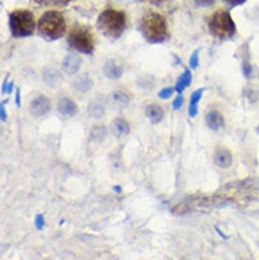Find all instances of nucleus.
Instances as JSON below:
<instances>
[{
    "instance_id": "5",
    "label": "nucleus",
    "mask_w": 259,
    "mask_h": 260,
    "mask_svg": "<svg viewBox=\"0 0 259 260\" xmlns=\"http://www.w3.org/2000/svg\"><path fill=\"white\" fill-rule=\"evenodd\" d=\"M9 28L13 37H28L35 31L37 23L33 11L27 9H16L9 14Z\"/></svg>"
},
{
    "instance_id": "15",
    "label": "nucleus",
    "mask_w": 259,
    "mask_h": 260,
    "mask_svg": "<svg viewBox=\"0 0 259 260\" xmlns=\"http://www.w3.org/2000/svg\"><path fill=\"white\" fill-rule=\"evenodd\" d=\"M109 130L115 137H123L129 134L130 123L125 118H115L109 126Z\"/></svg>"
},
{
    "instance_id": "27",
    "label": "nucleus",
    "mask_w": 259,
    "mask_h": 260,
    "mask_svg": "<svg viewBox=\"0 0 259 260\" xmlns=\"http://www.w3.org/2000/svg\"><path fill=\"white\" fill-rule=\"evenodd\" d=\"M14 87V84L13 82H9L7 84V81H4L3 82V88H1V91H3V94H10L11 92V89Z\"/></svg>"
},
{
    "instance_id": "30",
    "label": "nucleus",
    "mask_w": 259,
    "mask_h": 260,
    "mask_svg": "<svg viewBox=\"0 0 259 260\" xmlns=\"http://www.w3.org/2000/svg\"><path fill=\"white\" fill-rule=\"evenodd\" d=\"M197 113H199L197 106H189V116H190V118H196Z\"/></svg>"
},
{
    "instance_id": "34",
    "label": "nucleus",
    "mask_w": 259,
    "mask_h": 260,
    "mask_svg": "<svg viewBox=\"0 0 259 260\" xmlns=\"http://www.w3.org/2000/svg\"><path fill=\"white\" fill-rule=\"evenodd\" d=\"M257 130H258V133H259V126H258V128H257Z\"/></svg>"
},
{
    "instance_id": "26",
    "label": "nucleus",
    "mask_w": 259,
    "mask_h": 260,
    "mask_svg": "<svg viewBox=\"0 0 259 260\" xmlns=\"http://www.w3.org/2000/svg\"><path fill=\"white\" fill-rule=\"evenodd\" d=\"M216 0H194V3L199 6V7H208L211 4H214Z\"/></svg>"
},
{
    "instance_id": "1",
    "label": "nucleus",
    "mask_w": 259,
    "mask_h": 260,
    "mask_svg": "<svg viewBox=\"0 0 259 260\" xmlns=\"http://www.w3.org/2000/svg\"><path fill=\"white\" fill-rule=\"evenodd\" d=\"M96 27L99 33L109 38L118 40L128 27V17L123 10L119 9H105L96 20Z\"/></svg>"
},
{
    "instance_id": "6",
    "label": "nucleus",
    "mask_w": 259,
    "mask_h": 260,
    "mask_svg": "<svg viewBox=\"0 0 259 260\" xmlns=\"http://www.w3.org/2000/svg\"><path fill=\"white\" fill-rule=\"evenodd\" d=\"M67 43L74 51L85 54V55H91L95 50V40L91 30L88 27L79 26V24H75L69 28Z\"/></svg>"
},
{
    "instance_id": "29",
    "label": "nucleus",
    "mask_w": 259,
    "mask_h": 260,
    "mask_svg": "<svg viewBox=\"0 0 259 260\" xmlns=\"http://www.w3.org/2000/svg\"><path fill=\"white\" fill-rule=\"evenodd\" d=\"M227 4H230L231 7H237V6H241V4H244L247 0H224Z\"/></svg>"
},
{
    "instance_id": "21",
    "label": "nucleus",
    "mask_w": 259,
    "mask_h": 260,
    "mask_svg": "<svg viewBox=\"0 0 259 260\" xmlns=\"http://www.w3.org/2000/svg\"><path fill=\"white\" fill-rule=\"evenodd\" d=\"M204 91H206L204 88H200L197 91H194L190 96V104H189V106H197L200 101H201V96L204 94Z\"/></svg>"
},
{
    "instance_id": "32",
    "label": "nucleus",
    "mask_w": 259,
    "mask_h": 260,
    "mask_svg": "<svg viewBox=\"0 0 259 260\" xmlns=\"http://www.w3.org/2000/svg\"><path fill=\"white\" fill-rule=\"evenodd\" d=\"M16 105L20 106L21 105V101H20V89L17 88V91H16Z\"/></svg>"
},
{
    "instance_id": "20",
    "label": "nucleus",
    "mask_w": 259,
    "mask_h": 260,
    "mask_svg": "<svg viewBox=\"0 0 259 260\" xmlns=\"http://www.w3.org/2000/svg\"><path fill=\"white\" fill-rule=\"evenodd\" d=\"M108 134V129L104 125H96L91 129V139L94 141H104Z\"/></svg>"
},
{
    "instance_id": "19",
    "label": "nucleus",
    "mask_w": 259,
    "mask_h": 260,
    "mask_svg": "<svg viewBox=\"0 0 259 260\" xmlns=\"http://www.w3.org/2000/svg\"><path fill=\"white\" fill-rule=\"evenodd\" d=\"M111 99H112L116 105L125 108V106H128V105L130 104L132 96H130V94H128V92H125V91H122V89H118V91H113L112 94H111Z\"/></svg>"
},
{
    "instance_id": "16",
    "label": "nucleus",
    "mask_w": 259,
    "mask_h": 260,
    "mask_svg": "<svg viewBox=\"0 0 259 260\" xmlns=\"http://www.w3.org/2000/svg\"><path fill=\"white\" fill-rule=\"evenodd\" d=\"M88 113L94 119H101L106 113V101L104 98H95L88 105Z\"/></svg>"
},
{
    "instance_id": "31",
    "label": "nucleus",
    "mask_w": 259,
    "mask_h": 260,
    "mask_svg": "<svg viewBox=\"0 0 259 260\" xmlns=\"http://www.w3.org/2000/svg\"><path fill=\"white\" fill-rule=\"evenodd\" d=\"M0 118H1V121H3V122L7 119V115H6V109H4V104H1V109H0Z\"/></svg>"
},
{
    "instance_id": "28",
    "label": "nucleus",
    "mask_w": 259,
    "mask_h": 260,
    "mask_svg": "<svg viewBox=\"0 0 259 260\" xmlns=\"http://www.w3.org/2000/svg\"><path fill=\"white\" fill-rule=\"evenodd\" d=\"M35 228L38 229V231H41L44 228V217L43 215H37L35 217Z\"/></svg>"
},
{
    "instance_id": "33",
    "label": "nucleus",
    "mask_w": 259,
    "mask_h": 260,
    "mask_svg": "<svg viewBox=\"0 0 259 260\" xmlns=\"http://www.w3.org/2000/svg\"><path fill=\"white\" fill-rule=\"evenodd\" d=\"M149 3H152V4H160V3H163L164 0H147Z\"/></svg>"
},
{
    "instance_id": "22",
    "label": "nucleus",
    "mask_w": 259,
    "mask_h": 260,
    "mask_svg": "<svg viewBox=\"0 0 259 260\" xmlns=\"http://www.w3.org/2000/svg\"><path fill=\"white\" fill-rule=\"evenodd\" d=\"M242 74L247 79L252 78V74H254V68L251 65L250 61H242Z\"/></svg>"
},
{
    "instance_id": "17",
    "label": "nucleus",
    "mask_w": 259,
    "mask_h": 260,
    "mask_svg": "<svg viewBox=\"0 0 259 260\" xmlns=\"http://www.w3.org/2000/svg\"><path fill=\"white\" fill-rule=\"evenodd\" d=\"M145 115H146L147 119L152 122L153 125H157V123H160V122L163 121L164 111L160 105L150 104L146 106V109H145Z\"/></svg>"
},
{
    "instance_id": "9",
    "label": "nucleus",
    "mask_w": 259,
    "mask_h": 260,
    "mask_svg": "<svg viewBox=\"0 0 259 260\" xmlns=\"http://www.w3.org/2000/svg\"><path fill=\"white\" fill-rule=\"evenodd\" d=\"M43 82L48 88H58L64 82L62 72L55 67H47L43 70Z\"/></svg>"
},
{
    "instance_id": "25",
    "label": "nucleus",
    "mask_w": 259,
    "mask_h": 260,
    "mask_svg": "<svg viewBox=\"0 0 259 260\" xmlns=\"http://www.w3.org/2000/svg\"><path fill=\"white\" fill-rule=\"evenodd\" d=\"M183 104H184L183 94H177V96H176L174 101H173V109H174V111H179V109L183 106Z\"/></svg>"
},
{
    "instance_id": "10",
    "label": "nucleus",
    "mask_w": 259,
    "mask_h": 260,
    "mask_svg": "<svg viewBox=\"0 0 259 260\" xmlns=\"http://www.w3.org/2000/svg\"><path fill=\"white\" fill-rule=\"evenodd\" d=\"M57 112L60 113L61 116L72 118V116H75L78 113L77 102L72 98L64 96V98H61L60 101L57 102Z\"/></svg>"
},
{
    "instance_id": "18",
    "label": "nucleus",
    "mask_w": 259,
    "mask_h": 260,
    "mask_svg": "<svg viewBox=\"0 0 259 260\" xmlns=\"http://www.w3.org/2000/svg\"><path fill=\"white\" fill-rule=\"evenodd\" d=\"M191 81H193V75H191L190 70L186 68V71H184L182 75L177 78V81H176V85H174L176 92H177V94H183V91L191 85Z\"/></svg>"
},
{
    "instance_id": "7",
    "label": "nucleus",
    "mask_w": 259,
    "mask_h": 260,
    "mask_svg": "<svg viewBox=\"0 0 259 260\" xmlns=\"http://www.w3.org/2000/svg\"><path fill=\"white\" fill-rule=\"evenodd\" d=\"M30 113L35 116V118H43L45 115L51 112L52 105H51V99L48 96L45 95H38L35 96L34 99L30 102Z\"/></svg>"
},
{
    "instance_id": "2",
    "label": "nucleus",
    "mask_w": 259,
    "mask_h": 260,
    "mask_svg": "<svg viewBox=\"0 0 259 260\" xmlns=\"http://www.w3.org/2000/svg\"><path fill=\"white\" fill-rule=\"evenodd\" d=\"M139 30L147 43L159 44L169 38V27L166 17L156 11H147L139 23Z\"/></svg>"
},
{
    "instance_id": "24",
    "label": "nucleus",
    "mask_w": 259,
    "mask_h": 260,
    "mask_svg": "<svg viewBox=\"0 0 259 260\" xmlns=\"http://www.w3.org/2000/svg\"><path fill=\"white\" fill-rule=\"evenodd\" d=\"M174 88H163L162 91H159V94H157V96L160 98V99H169L170 96H173V94H174Z\"/></svg>"
},
{
    "instance_id": "14",
    "label": "nucleus",
    "mask_w": 259,
    "mask_h": 260,
    "mask_svg": "<svg viewBox=\"0 0 259 260\" xmlns=\"http://www.w3.org/2000/svg\"><path fill=\"white\" fill-rule=\"evenodd\" d=\"M204 121H206V125H207L208 129L214 130V131H218L220 129H223L225 125V119L224 116H223V113L220 112V111H216V109L207 112Z\"/></svg>"
},
{
    "instance_id": "13",
    "label": "nucleus",
    "mask_w": 259,
    "mask_h": 260,
    "mask_svg": "<svg viewBox=\"0 0 259 260\" xmlns=\"http://www.w3.org/2000/svg\"><path fill=\"white\" fill-rule=\"evenodd\" d=\"M213 160H214V164L217 167L224 168V170L225 168H230L233 165V153L225 147L217 148L216 151H214Z\"/></svg>"
},
{
    "instance_id": "3",
    "label": "nucleus",
    "mask_w": 259,
    "mask_h": 260,
    "mask_svg": "<svg viewBox=\"0 0 259 260\" xmlns=\"http://www.w3.org/2000/svg\"><path fill=\"white\" fill-rule=\"evenodd\" d=\"M38 34L47 41H55L61 38L67 31V21L64 14L57 10H47L38 18L37 24Z\"/></svg>"
},
{
    "instance_id": "12",
    "label": "nucleus",
    "mask_w": 259,
    "mask_h": 260,
    "mask_svg": "<svg viewBox=\"0 0 259 260\" xmlns=\"http://www.w3.org/2000/svg\"><path fill=\"white\" fill-rule=\"evenodd\" d=\"M102 71H104V75L106 78L116 81L123 75V65L118 60H108L104 64Z\"/></svg>"
},
{
    "instance_id": "4",
    "label": "nucleus",
    "mask_w": 259,
    "mask_h": 260,
    "mask_svg": "<svg viewBox=\"0 0 259 260\" xmlns=\"http://www.w3.org/2000/svg\"><path fill=\"white\" fill-rule=\"evenodd\" d=\"M208 30L210 34L217 40H230L237 33V26L234 23L233 17L228 10H217L216 13L211 14L208 20Z\"/></svg>"
},
{
    "instance_id": "23",
    "label": "nucleus",
    "mask_w": 259,
    "mask_h": 260,
    "mask_svg": "<svg viewBox=\"0 0 259 260\" xmlns=\"http://www.w3.org/2000/svg\"><path fill=\"white\" fill-rule=\"evenodd\" d=\"M200 51L201 50H196V51L191 54L190 57V68L191 70H197V67H199V61H200Z\"/></svg>"
},
{
    "instance_id": "11",
    "label": "nucleus",
    "mask_w": 259,
    "mask_h": 260,
    "mask_svg": "<svg viewBox=\"0 0 259 260\" xmlns=\"http://www.w3.org/2000/svg\"><path fill=\"white\" fill-rule=\"evenodd\" d=\"M71 88L74 91H77L79 94H86L94 88V79L91 78L88 74H81L77 75L71 82Z\"/></svg>"
},
{
    "instance_id": "8",
    "label": "nucleus",
    "mask_w": 259,
    "mask_h": 260,
    "mask_svg": "<svg viewBox=\"0 0 259 260\" xmlns=\"http://www.w3.org/2000/svg\"><path fill=\"white\" fill-rule=\"evenodd\" d=\"M82 65V58L77 52H69L61 61V71L65 75H75Z\"/></svg>"
}]
</instances>
